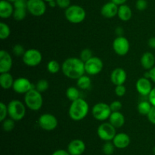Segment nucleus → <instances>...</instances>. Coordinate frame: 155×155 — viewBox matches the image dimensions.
Masks as SVG:
<instances>
[{
    "mask_svg": "<svg viewBox=\"0 0 155 155\" xmlns=\"http://www.w3.org/2000/svg\"><path fill=\"white\" fill-rule=\"evenodd\" d=\"M97 135L102 141H112L117 135L116 128L110 122H103L98 127Z\"/></svg>",
    "mask_w": 155,
    "mask_h": 155,
    "instance_id": "7",
    "label": "nucleus"
},
{
    "mask_svg": "<svg viewBox=\"0 0 155 155\" xmlns=\"http://www.w3.org/2000/svg\"><path fill=\"white\" fill-rule=\"evenodd\" d=\"M57 6L61 9H68L71 4V0H55Z\"/></svg>",
    "mask_w": 155,
    "mask_h": 155,
    "instance_id": "41",
    "label": "nucleus"
},
{
    "mask_svg": "<svg viewBox=\"0 0 155 155\" xmlns=\"http://www.w3.org/2000/svg\"><path fill=\"white\" fill-rule=\"evenodd\" d=\"M44 1L48 2H51V1H54V0H44Z\"/></svg>",
    "mask_w": 155,
    "mask_h": 155,
    "instance_id": "51",
    "label": "nucleus"
},
{
    "mask_svg": "<svg viewBox=\"0 0 155 155\" xmlns=\"http://www.w3.org/2000/svg\"><path fill=\"white\" fill-rule=\"evenodd\" d=\"M115 146L111 141H105L102 146V152L105 155H112L114 153Z\"/></svg>",
    "mask_w": 155,
    "mask_h": 155,
    "instance_id": "30",
    "label": "nucleus"
},
{
    "mask_svg": "<svg viewBox=\"0 0 155 155\" xmlns=\"http://www.w3.org/2000/svg\"><path fill=\"white\" fill-rule=\"evenodd\" d=\"M136 6L139 11H144L148 7V2L146 0H137Z\"/></svg>",
    "mask_w": 155,
    "mask_h": 155,
    "instance_id": "40",
    "label": "nucleus"
},
{
    "mask_svg": "<svg viewBox=\"0 0 155 155\" xmlns=\"http://www.w3.org/2000/svg\"><path fill=\"white\" fill-rule=\"evenodd\" d=\"M148 101L151 103L153 106H155V87L153 88L151 93L148 95Z\"/></svg>",
    "mask_w": 155,
    "mask_h": 155,
    "instance_id": "43",
    "label": "nucleus"
},
{
    "mask_svg": "<svg viewBox=\"0 0 155 155\" xmlns=\"http://www.w3.org/2000/svg\"><path fill=\"white\" fill-rule=\"evenodd\" d=\"M127 0H111L114 3H115L117 5H124Z\"/></svg>",
    "mask_w": 155,
    "mask_h": 155,
    "instance_id": "47",
    "label": "nucleus"
},
{
    "mask_svg": "<svg viewBox=\"0 0 155 155\" xmlns=\"http://www.w3.org/2000/svg\"><path fill=\"white\" fill-rule=\"evenodd\" d=\"M61 71L68 78L77 80L85 74V62L77 57L68 58L62 63Z\"/></svg>",
    "mask_w": 155,
    "mask_h": 155,
    "instance_id": "1",
    "label": "nucleus"
},
{
    "mask_svg": "<svg viewBox=\"0 0 155 155\" xmlns=\"http://www.w3.org/2000/svg\"><path fill=\"white\" fill-rule=\"evenodd\" d=\"M8 115V105L5 104L3 102L0 103V121L3 122Z\"/></svg>",
    "mask_w": 155,
    "mask_h": 155,
    "instance_id": "36",
    "label": "nucleus"
},
{
    "mask_svg": "<svg viewBox=\"0 0 155 155\" xmlns=\"http://www.w3.org/2000/svg\"><path fill=\"white\" fill-rule=\"evenodd\" d=\"M42 55L36 49H30L26 50L23 56V62L29 67H36L41 63Z\"/></svg>",
    "mask_w": 155,
    "mask_h": 155,
    "instance_id": "8",
    "label": "nucleus"
},
{
    "mask_svg": "<svg viewBox=\"0 0 155 155\" xmlns=\"http://www.w3.org/2000/svg\"><path fill=\"white\" fill-rule=\"evenodd\" d=\"M38 123L41 129L45 131H52L58 126V119L53 114L44 113L39 116Z\"/></svg>",
    "mask_w": 155,
    "mask_h": 155,
    "instance_id": "10",
    "label": "nucleus"
},
{
    "mask_svg": "<svg viewBox=\"0 0 155 155\" xmlns=\"http://www.w3.org/2000/svg\"><path fill=\"white\" fill-rule=\"evenodd\" d=\"M92 57V50H89V49H84V50H82V52L80 53V58L82 61H83L84 62H87L89 59H90Z\"/></svg>",
    "mask_w": 155,
    "mask_h": 155,
    "instance_id": "34",
    "label": "nucleus"
},
{
    "mask_svg": "<svg viewBox=\"0 0 155 155\" xmlns=\"http://www.w3.org/2000/svg\"><path fill=\"white\" fill-rule=\"evenodd\" d=\"M127 78V74L125 70L122 68H117L112 71L110 74V80L111 82L117 85H122L126 82Z\"/></svg>",
    "mask_w": 155,
    "mask_h": 155,
    "instance_id": "17",
    "label": "nucleus"
},
{
    "mask_svg": "<svg viewBox=\"0 0 155 155\" xmlns=\"http://www.w3.org/2000/svg\"><path fill=\"white\" fill-rule=\"evenodd\" d=\"M85 150L86 144L83 140L74 139L68 145V151L71 155H82Z\"/></svg>",
    "mask_w": 155,
    "mask_h": 155,
    "instance_id": "16",
    "label": "nucleus"
},
{
    "mask_svg": "<svg viewBox=\"0 0 155 155\" xmlns=\"http://www.w3.org/2000/svg\"><path fill=\"white\" fill-rule=\"evenodd\" d=\"M150 122L155 125V106H152L151 109L150 110L149 113L147 115Z\"/></svg>",
    "mask_w": 155,
    "mask_h": 155,
    "instance_id": "42",
    "label": "nucleus"
},
{
    "mask_svg": "<svg viewBox=\"0 0 155 155\" xmlns=\"http://www.w3.org/2000/svg\"><path fill=\"white\" fill-rule=\"evenodd\" d=\"M15 120L12 119H5L4 121L2 122V129L5 132H9L12 131L15 128Z\"/></svg>",
    "mask_w": 155,
    "mask_h": 155,
    "instance_id": "33",
    "label": "nucleus"
},
{
    "mask_svg": "<svg viewBox=\"0 0 155 155\" xmlns=\"http://www.w3.org/2000/svg\"><path fill=\"white\" fill-rule=\"evenodd\" d=\"M89 106L84 99L80 97L71 103L69 107V116L74 121H80L86 117L89 113Z\"/></svg>",
    "mask_w": 155,
    "mask_h": 155,
    "instance_id": "2",
    "label": "nucleus"
},
{
    "mask_svg": "<svg viewBox=\"0 0 155 155\" xmlns=\"http://www.w3.org/2000/svg\"><path fill=\"white\" fill-rule=\"evenodd\" d=\"M127 93V88L124 84L122 85H117L115 88V94L118 97H123Z\"/></svg>",
    "mask_w": 155,
    "mask_h": 155,
    "instance_id": "37",
    "label": "nucleus"
},
{
    "mask_svg": "<svg viewBox=\"0 0 155 155\" xmlns=\"http://www.w3.org/2000/svg\"><path fill=\"white\" fill-rule=\"evenodd\" d=\"M64 15L66 19L72 24H80L83 22L86 16L85 9L77 5L69 6L65 10Z\"/></svg>",
    "mask_w": 155,
    "mask_h": 155,
    "instance_id": "4",
    "label": "nucleus"
},
{
    "mask_svg": "<svg viewBox=\"0 0 155 155\" xmlns=\"http://www.w3.org/2000/svg\"><path fill=\"white\" fill-rule=\"evenodd\" d=\"M109 122L115 127L116 129L121 128L125 123V117L122 112H112L109 117Z\"/></svg>",
    "mask_w": 155,
    "mask_h": 155,
    "instance_id": "21",
    "label": "nucleus"
},
{
    "mask_svg": "<svg viewBox=\"0 0 155 155\" xmlns=\"http://www.w3.org/2000/svg\"><path fill=\"white\" fill-rule=\"evenodd\" d=\"M118 18L123 21H127L131 19L133 12L131 9L127 5H121L118 9Z\"/></svg>",
    "mask_w": 155,
    "mask_h": 155,
    "instance_id": "24",
    "label": "nucleus"
},
{
    "mask_svg": "<svg viewBox=\"0 0 155 155\" xmlns=\"http://www.w3.org/2000/svg\"><path fill=\"white\" fill-rule=\"evenodd\" d=\"M152 105L150 103L149 101H145V100H143V101L140 102V103L138 104L137 106V109L138 112L142 115H148V114L149 113L150 110L152 108Z\"/></svg>",
    "mask_w": 155,
    "mask_h": 155,
    "instance_id": "26",
    "label": "nucleus"
},
{
    "mask_svg": "<svg viewBox=\"0 0 155 155\" xmlns=\"http://www.w3.org/2000/svg\"><path fill=\"white\" fill-rule=\"evenodd\" d=\"M41 94L42 93L34 88L25 94L24 103L26 106L33 111L39 110L43 104V98Z\"/></svg>",
    "mask_w": 155,
    "mask_h": 155,
    "instance_id": "3",
    "label": "nucleus"
},
{
    "mask_svg": "<svg viewBox=\"0 0 155 155\" xmlns=\"http://www.w3.org/2000/svg\"><path fill=\"white\" fill-rule=\"evenodd\" d=\"M11 30L7 24L4 22H0V39L5 40L10 36Z\"/></svg>",
    "mask_w": 155,
    "mask_h": 155,
    "instance_id": "29",
    "label": "nucleus"
},
{
    "mask_svg": "<svg viewBox=\"0 0 155 155\" xmlns=\"http://www.w3.org/2000/svg\"><path fill=\"white\" fill-rule=\"evenodd\" d=\"M136 88L137 92L142 96H148L153 89L151 81L149 78L145 77L138 79L136 84Z\"/></svg>",
    "mask_w": 155,
    "mask_h": 155,
    "instance_id": "15",
    "label": "nucleus"
},
{
    "mask_svg": "<svg viewBox=\"0 0 155 155\" xmlns=\"http://www.w3.org/2000/svg\"><path fill=\"white\" fill-rule=\"evenodd\" d=\"M112 142L114 144L115 147L118 149L127 148L130 144V138L127 133L120 132L117 133L114 138Z\"/></svg>",
    "mask_w": 155,
    "mask_h": 155,
    "instance_id": "18",
    "label": "nucleus"
},
{
    "mask_svg": "<svg viewBox=\"0 0 155 155\" xmlns=\"http://www.w3.org/2000/svg\"><path fill=\"white\" fill-rule=\"evenodd\" d=\"M148 74H149V79H151L154 83H155V66L148 71Z\"/></svg>",
    "mask_w": 155,
    "mask_h": 155,
    "instance_id": "45",
    "label": "nucleus"
},
{
    "mask_svg": "<svg viewBox=\"0 0 155 155\" xmlns=\"http://www.w3.org/2000/svg\"><path fill=\"white\" fill-rule=\"evenodd\" d=\"M12 64L13 61L10 53L5 50H1L0 51V73L9 72L12 68Z\"/></svg>",
    "mask_w": 155,
    "mask_h": 155,
    "instance_id": "14",
    "label": "nucleus"
},
{
    "mask_svg": "<svg viewBox=\"0 0 155 155\" xmlns=\"http://www.w3.org/2000/svg\"><path fill=\"white\" fill-rule=\"evenodd\" d=\"M154 153L155 154V147H154Z\"/></svg>",
    "mask_w": 155,
    "mask_h": 155,
    "instance_id": "52",
    "label": "nucleus"
},
{
    "mask_svg": "<svg viewBox=\"0 0 155 155\" xmlns=\"http://www.w3.org/2000/svg\"><path fill=\"white\" fill-rule=\"evenodd\" d=\"M141 65L145 69L150 70L154 67L155 56L151 52H146L141 57Z\"/></svg>",
    "mask_w": 155,
    "mask_h": 155,
    "instance_id": "22",
    "label": "nucleus"
},
{
    "mask_svg": "<svg viewBox=\"0 0 155 155\" xmlns=\"http://www.w3.org/2000/svg\"><path fill=\"white\" fill-rule=\"evenodd\" d=\"M6 1H8V2H11V3H12V2H15V1H16V0H6Z\"/></svg>",
    "mask_w": 155,
    "mask_h": 155,
    "instance_id": "50",
    "label": "nucleus"
},
{
    "mask_svg": "<svg viewBox=\"0 0 155 155\" xmlns=\"http://www.w3.org/2000/svg\"><path fill=\"white\" fill-rule=\"evenodd\" d=\"M48 87H49V84H48V81L45 80V79H40L36 83L35 89L37 90L39 92L43 93L48 90Z\"/></svg>",
    "mask_w": 155,
    "mask_h": 155,
    "instance_id": "32",
    "label": "nucleus"
},
{
    "mask_svg": "<svg viewBox=\"0 0 155 155\" xmlns=\"http://www.w3.org/2000/svg\"><path fill=\"white\" fill-rule=\"evenodd\" d=\"M117 5L114 3L113 2H107L101 7V14L103 17L106 18H112L116 16L118 13Z\"/></svg>",
    "mask_w": 155,
    "mask_h": 155,
    "instance_id": "19",
    "label": "nucleus"
},
{
    "mask_svg": "<svg viewBox=\"0 0 155 155\" xmlns=\"http://www.w3.org/2000/svg\"><path fill=\"white\" fill-rule=\"evenodd\" d=\"M111 112L110 105L103 102L96 103L92 108V114L93 117L95 119L101 122L108 119Z\"/></svg>",
    "mask_w": 155,
    "mask_h": 155,
    "instance_id": "6",
    "label": "nucleus"
},
{
    "mask_svg": "<svg viewBox=\"0 0 155 155\" xmlns=\"http://www.w3.org/2000/svg\"><path fill=\"white\" fill-rule=\"evenodd\" d=\"M61 69V65L56 60H50L47 64V70L51 74H57Z\"/></svg>",
    "mask_w": 155,
    "mask_h": 155,
    "instance_id": "28",
    "label": "nucleus"
},
{
    "mask_svg": "<svg viewBox=\"0 0 155 155\" xmlns=\"http://www.w3.org/2000/svg\"><path fill=\"white\" fill-rule=\"evenodd\" d=\"M14 6L12 3L6 0H2L0 2V17L4 19L9 18L11 16H13Z\"/></svg>",
    "mask_w": 155,
    "mask_h": 155,
    "instance_id": "20",
    "label": "nucleus"
},
{
    "mask_svg": "<svg viewBox=\"0 0 155 155\" xmlns=\"http://www.w3.org/2000/svg\"><path fill=\"white\" fill-rule=\"evenodd\" d=\"M113 50L118 56H126L129 53L130 45L128 39L124 36H118L113 41Z\"/></svg>",
    "mask_w": 155,
    "mask_h": 155,
    "instance_id": "11",
    "label": "nucleus"
},
{
    "mask_svg": "<svg viewBox=\"0 0 155 155\" xmlns=\"http://www.w3.org/2000/svg\"><path fill=\"white\" fill-rule=\"evenodd\" d=\"M91 84H92L91 78L86 74H83L77 80V87L82 90H88L91 87Z\"/></svg>",
    "mask_w": 155,
    "mask_h": 155,
    "instance_id": "25",
    "label": "nucleus"
},
{
    "mask_svg": "<svg viewBox=\"0 0 155 155\" xmlns=\"http://www.w3.org/2000/svg\"><path fill=\"white\" fill-rule=\"evenodd\" d=\"M104 68L103 61L100 58L92 56L85 62V71L89 75H96L102 71Z\"/></svg>",
    "mask_w": 155,
    "mask_h": 155,
    "instance_id": "9",
    "label": "nucleus"
},
{
    "mask_svg": "<svg viewBox=\"0 0 155 155\" xmlns=\"http://www.w3.org/2000/svg\"><path fill=\"white\" fill-rule=\"evenodd\" d=\"M110 107L112 112H119L122 108V103L119 100H114L110 104Z\"/></svg>",
    "mask_w": 155,
    "mask_h": 155,
    "instance_id": "38",
    "label": "nucleus"
},
{
    "mask_svg": "<svg viewBox=\"0 0 155 155\" xmlns=\"http://www.w3.org/2000/svg\"><path fill=\"white\" fill-rule=\"evenodd\" d=\"M148 46H149L151 48L155 49V36H153V37H151L149 40H148Z\"/></svg>",
    "mask_w": 155,
    "mask_h": 155,
    "instance_id": "46",
    "label": "nucleus"
},
{
    "mask_svg": "<svg viewBox=\"0 0 155 155\" xmlns=\"http://www.w3.org/2000/svg\"><path fill=\"white\" fill-rule=\"evenodd\" d=\"M26 50H24V47L21 44H16L12 48V53L16 56H23Z\"/></svg>",
    "mask_w": 155,
    "mask_h": 155,
    "instance_id": "35",
    "label": "nucleus"
},
{
    "mask_svg": "<svg viewBox=\"0 0 155 155\" xmlns=\"http://www.w3.org/2000/svg\"><path fill=\"white\" fill-rule=\"evenodd\" d=\"M27 9L32 15L42 16L46 11V5L44 0H28Z\"/></svg>",
    "mask_w": 155,
    "mask_h": 155,
    "instance_id": "12",
    "label": "nucleus"
},
{
    "mask_svg": "<svg viewBox=\"0 0 155 155\" xmlns=\"http://www.w3.org/2000/svg\"><path fill=\"white\" fill-rule=\"evenodd\" d=\"M27 9H15L13 13V18L16 21H22L25 18L27 15Z\"/></svg>",
    "mask_w": 155,
    "mask_h": 155,
    "instance_id": "31",
    "label": "nucleus"
},
{
    "mask_svg": "<svg viewBox=\"0 0 155 155\" xmlns=\"http://www.w3.org/2000/svg\"><path fill=\"white\" fill-rule=\"evenodd\" d=\"M66 96L71 102L80 98V91L75 87H70L66 91Z\"/></svg>",
    "mask_w": 155,
    "mask_h": 155,
    "instance_id": "27",
    "label": "nucleus"
},
{
    "mask_svg": "<svg viewBox=\"0 0 155 155\" xmlns=\"http://www.w3.org/2000/svg\"><path fill=\"white\" fill-rule=\"evenodd\" d=\"M8 112L11 119L21 121L26 115V105L18 100H13L8 104Z\"/></svg>",
    "mask_w": 155,
    "mask_h": 155,
    "instance_id": "5",
    "label": "nucleus"
},
{
    "mask_svg": "<svg viewBox=\"0 0 155 155\" xmlns=\"http://www.w3.org/2000/svg\"><path fill=\"white\" fill-rule=\"evenodd\" d=\"M28 0H16L14 2L15 9H27Z\"/></svg>",
    "mask_w": 155,
    "mask_h": 155,
    "instance_id": "39",
    "label": "nucleus"
},
{
    "mask_svg": "<svg viewBox=\"0 0 155 155\" xmlns=\"http://www.w3.org/2000/svg\"><path fill=\"white\" fill-rule=\"evenodd\" d=\"M14 91L18 94H27L30 90L33 89L32 83L29 79L24 77H20L15 79L13 87Z\"/></svg>",
    "mask_w": 155,
    "mask_h": 155,
    "instance_id": "13",
    "label": "nucleus"
},
{
    "mask_svg": "<svg viewBox=\"0 0 155 155\" xmlns=\"http://www.w3.org/2000/svg\"><path fill=\"white\" fill-rule=\"evenodd\" d=\"M51 155H71L68 150H64V149H58L56 150L51 153Z\"/></svg>",
    "mask_w": 155,
    "mask_h": 155,
    "instance_id": "44",
    "label": "nucleus"
},
{
    "mask_svg": "<svg viewBox=\"0 0 155 155\" xmlns=\"http://www.w3.org/2000/svg\"><path fill=\"white\" fill-rule=\"evenodd\" d=\"M48 4H49V6L51 8H54L56 5H57V3H56V1L55 0H54V1H51L48 2Z\"/></svg>",
    "mask_w": 155,
    "mask_h": 155,
    "instance_id": "49",
    "label": "nucleus"
},
{
    "mask_svg": "<svg viewBox=\"0 0 155 155\" xmlns=\"http://www.w3.org/2000/svg\"><path fill=\"white\" fill-rule=\"evenodd\" d=\"M14 82H15V80L13 78V76L10 73H1V74H0V85L3 89H10L11 88L13 87Z\"/></svg>",
    "mask_w": 155,
    "mask_h": 155,
    "instance_id": "23",
    "label": "nucleus"
},
{
    "mask_svg": "<svg viewBox=\"0 0 155 155\" xmlns=\"http://www.w3.org/2000/svg\"><path fill=\"white\" fill-rule=\"evenodd\" d=\"M116 33L118 36H122L123 33H124V30H123L122 27H119L116 29Z\"/></svg>",
    "mask_w": 155,
    "mask_h": 155,
    "instance_id": "48",
    "label": "nucleus"
}]
</instances>
